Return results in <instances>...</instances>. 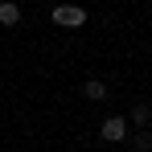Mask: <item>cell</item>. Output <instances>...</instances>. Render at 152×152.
Masks as SVG:
<instances>
[{"mask_svg": "<svg viewBox=\"0 0 152 152\" xmlns=\"http://www.w3.org/2000/svg\"><path fill=\"white\" fill-rule=\"evenodd\" d=\"M50 17H53V25H62V29H78V25H86V8H78V4H58Z\"/></svg>", "mask_w": 152, "mask_h": 152, "instance_id": "1", "label": "cell"}, {"mask_svg": "<svg viewBox=\"0 0 152 152\" xmlns=\"http://www.w3.org/2000/svg\"><path fill=\"white\" fill-rule=\"evenodd\" d=\"M103 140H111V144H119V140H124L127 136V119H119V115H111V119H103Z\"/></svg>", "mask_w": 152, "mask_h": 152, "instance_id": "2", "label": "cell"}, {"mask_svg": "<svg viewBox=\"0 0 152 152\" xmlns=\"http://www.w3.org/2000/svg\"><path fill=\"white\" fill-rule=\"evenodd\" d=\"M0 25L4 29L21 25V4H17V0H0Z\"/></svg>", "mask_w": 152, "mask_h": 152, "instance_id": "3", "label": "cell"}, {"mask_svg": "<svg viewBox=\"0 0 152 152\" xmlns=\"http://www.w3.org/2000/svg\"><path fill=\"white\" fill-rule=\"evenodd\" d=\"M82 95L95 99V103H103L107 99V82H103V78H86V82H82Z\"/></svg>", "mask_w": 152, "mask_h": 152, "instance_id": "4", "label": "cell"}, {"mask_svg": "<svg viewBox=\"0 0 152 152\" xmlns=\"http://www.w3.org/2000/svg\"><path fill=\"white\" fill-rule=\"evenodd\" d=\"M148 119H152V107H148V103H136V107H132V124L148 127Z\"/></svg>", "mask_w": 152, "mask_h": 152, "instance_id": "5", "label": "cell"}, {"mask_svg": "<svg viewBox=\"0 0 152 152\" xmlns=\"http://www.w3.org/2000/svg\"><path fill=\"white\" fill-rule=\"evenodd\" d=\"M132 148H136V152H152V136H148V132H140V136H136V144H132Z\"/></svg>", "mask_w": 152, "mask_h": 152, "instance_id": "6", "label": "cell"}]
</instances>
